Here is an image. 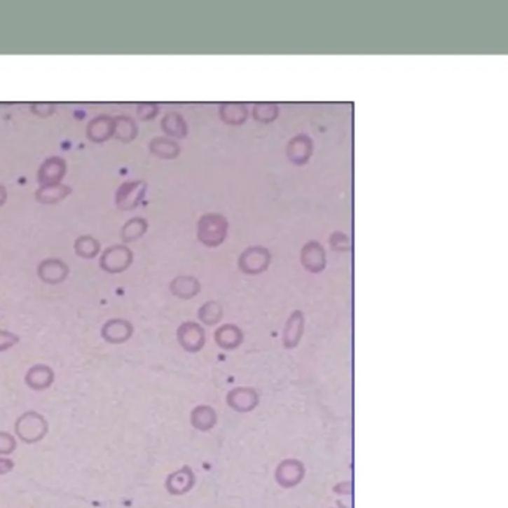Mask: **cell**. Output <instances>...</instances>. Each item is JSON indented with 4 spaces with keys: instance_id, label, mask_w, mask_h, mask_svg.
Wrapping results in <instances>:
<instances>
[{
    "instance_id": "6da1fadb",
    "label": "cell",
    "mask_w": 508,
    "mask_h": 508,
    "mask_svg": "<svg viewBox=\"0 0 508 508\" xmlns=\"http://www.w3.org/2000/svg\"><path fill=\"white\" fill-rule=\"evenodd\" d=\"M228 233V221L221 214H205L197 224V239L207 247L224 243Z\"/></svg>"
},
{
    "instance_id": "7a4b0ae2",
    "label": "cell",
    "mask_w": 508,
    "mask_h": 508,
    "mask_svg": "<svg viewBox=\"0 0 508 508\" xmlns=\"http://www.w3.org/2000/svg\"><path fill=\"white\" fill-rule=\"evenodd\" d=\"M48 432V422L38 411H26L15 422V434L26 444L41 441Z\"/></svg>"
},
{
    "instance_id": "3957f363",
    "label": "cell",
    "mask_w": 508,
    "mask_h": 508,
    "mask_svg": "<svg viewBox=\"0 0 508 508\" xmlns=\"http://www.w3.org/2000/svg\"><path fill=\"white\" fill-rule=\"evenodd\" d=\"M133 264V252L125 245H114L100 256V268L109 275H118Z\"/></svg>"
},
{
    "instance_id": "277c9868",
    "label": "cell",
    "mask_w": 508,
    "mask_h": 508,
    "mask_svg": "<svg viewBox=\"0 0 508 508\" xmlns=\"http://www.w3.org/2000/svg\"><path fill=\"white\" fill-rule=\"evenodd\" d=\"M271 263V254L264 246H251L245 249L239 258V268L242 273L256 276L268 268Z\"/></svg>"
},
{
    "instance_id": "5b68a950",
    "label": "cell",
    "mask_w": 508,
    "mask_h": 508,
    "mask_svg": "<svg viewBox=\"0 0 508 508\" xmlns=\"http://www.w3.org/2000/svg\"><path fill=\"white\" fill-rule=\"evenodd\" d=\"M146 191H148V184L145 181L124 182L116 190L115 205L123 212L135 210L142 203V200L145 198Z\"/></svg>"
},
{
    "instance_id": "8992f818",
    "label": "cell",
    "mask_w": 508,
    "mask_h": 508,
    "mask_svg": "<svg viewBox=\"0 0 508 508\" xmlns=\"http://www.w3.org/2000/svg\"><path fill=\"white\" fill-rule=\"evenodd\" d=\"M178 341L186 352H200L206 343V334L202 325L197 322H184L178 328Z\"/></svg>"
},
{
    "instance_id": "52a82bcc",
    "label": "cell",
    "mask_w": 508,
    "mask_h": 508,
    "mask_svg": "<svg viewBox=\"0 0 508 508\" xmlns=\"http://www.w3.org/2000/svg\"><path fill=\"white\" fill-rule=\"evenodd\" d=\"M301 266L310 273H322L327 267V254L324 246L316 240L307 242L301 249Z\"/></svg>"
},
{
    "instance_id": "ba28073f",
    "label": "cell",
    "mask_w": 508,
    "mask_h": 508,
    "mask_svg": "<svg viewBox=\"0 0 508 508\" xmlns=\"http://www.w3.org/2000/svg\"><path fill=\"white\" fill-rule=\"evenodd\" d=\"M135 328L127 319L115 317L102 327V337L111 345H121L132 338Z\"/></svg>"
},
{
    "instance_id": "9c48e42d",
    "label": "cell",
    "mask_w": 508,
    "mask_h": 508,
    "mask_svg": "<svg viewBox=\"0 0 508 508\" xmlns=\"http://www.w3.org/2000/svg\"><path fill=\"white\" fill-rule=\"evenodd\" d=\"M67 170V164L62 157L46 158L38 169L36 179L41 185H57L62 184Z\"/></svg>"
},
{
    "instance_id": "30bf717a",
    "label": "cell",
    "mask_w": 508,
    "mask_h": 508,
    "mask_svg": "<svg viewBox=\"0 0 508 508\" xmlns=\"http://www.w3.org/2000/svg\"><path fill=\"white\" fill-rule=\"evenodd\" d=\"M313 156V142L307 135L292 137L287 145V157L294 165H306Z\"/></svg>"
},
{
    "instance_id": "8fae6325",
    "label": "cell",
    "mask_w": 508,
    "mask_h": 508,
    "mask_svg": "<svg viewBox=\"0 0 508 508\" xmlns=\"http://www.w3.org/2000/svg\"><path fill=\"white\" fill-rule=\"evenodd\" d=\"M38 276L48 285H58L67 279L69 267L58 258H48L38 266Z\"/></svg>"
},
{
    "instance_id": "7c38bea8",
    "label": "cell",
    "mask_w": 508,
    "mask_h": 508,
    "mask_svg": "<svg viewBox=\"0 0 508 508\" xmlns=\"http://www.w3.org/2000/svg\"><path fill=\"white\" fill-rule=\"evenodd\" d=\"M227 403L234 411L247 413L259 404V397L252 387H235L228 392Z\"/></svg>"
},
{
    "instance_id": "4fadbf2b",
    "label": "cell",
    "mask_w": 508,
    "mask_h": 508,
    "mask_svg": "<svg viewBox=\"0 0 508 508\" xmlns=\"http://www.w3.org/2000/svg\"><path fill=\"white\" fill-rule=\"evenodd\" d=\"M304 325H306V317L303 312L294 310L288 317L285 329H283V336H282L283 346L287 349L297 348L304 334Z\"/></svg>"
},
{
    "instance_id": "5bb4252c",
    "label": "cell",
    "mask_w": 508,
    "mask_h": 508,
    "mask_svg": "<svg viewBox=\"0 0 508 508\" xmlns=\"http://www.w3.org/2000/svg\"><path fill=\"white\" fill-rule=\"evenodd\" d=\"M87 137L92 144H104L114 137V118L109 115H99L88 123Z\"/></svg>"
},
{
    "instance_id": "9a60e30c",
    "label": "cell",
    "mask_w": 508,
    "mask_h": 508,
    "mask_svg": "<svg viewBox=\"0 0 508 508\" xmlns=\"http://www.w3.org/2000/svg\"><path fill=\"white\" fill-rule=\"evenodd\" d=\"M55 379L54 370L45 364H36L26 374V385L33 391H45L48 389Z\"/></svg>"
},
{
    "instance_id": "2e32d148",
    "label": "cell",
    "mask_w": 508,
    "mask_h": 508,
    "mask_svg": "<svg viewBox=\"0 0 508 508\" xmlns=\"http://www.w3.org/2000/svg\"><path fill=\"white\" fill-rule=\"evenodd\" d=\"M70 194H72V188L64 184L41 185L34 193V198L41 205H57L62 203Z\"/></svg>"
},
{
    "instance_id": "e0dca14e",
    "label": "cell",
    "mask_w": 508,
    "mask_h": 508,
    "mask_svg": "<svg viewBox=\"0 0 508 508\" xmlns=\"http://www.w3.org/2000/svg\"><path fill=\"white\" fill-rule=\"evenodd\" d=\"M215 341L221 349L234 350L242 345L243 333L238 325L226 324L215 331Z\"/></svg>"
},
{
    "instance_id": "ac0fdd59",
    "label": "cell",
    "mask_w": 508,
    "mask_h": 508,
    "mask_svg": "<svg viewBox=\"0 0 508 508\" xmlns=\"http://www.w3.org/2000/svg\"><path fill=\"white\" fill-rule=\"evenodd\" d=\"M202 289V285L194 276H176L170 282V292L181 300H191Z\"/></svg>"
},
{
    "instance_id": "d6986e66",
    "label": "cell",
    "mask_w": 508,
    "mask_h": 508,
    "mask_svg": "<svg viewBox=\"0 0 508 508\" xmlns=\"http://www.w3.org/2000/svg\"><path fill=\"white\" fill-rule=\"evenodd\" d=\"M249 111L245 103H222L219 106V118L227 125H242L246 123Z\"/></svg>"
},
{
    "instance_id": "ffe728a7",
    "label": "cell",
    "mask_w": 508,
    "mask_h": 508,
    "mask_svg": "<svg viewBox=\"0 0 508 508\" xmlns=\"http://www.w3.org/2000/svg\"><path fill=\"white\" fill-rule=\"evenodd\" d=\"M152 156L163 160H174L181 156V146L176 140L169 137H153L149 142Z\"/></svg>"
},
{
    "instance_id": "44dd1931",
    "label": "cell",
    "mask_w": 508,
    "mask_h": 508,
    "mask_svg": "<svg viewBox=\"0 0 508 508\" xmlns=\"http://www.w3.org/2000/svg\"><path fill=\"white\" fill-rule=\"evenodd\" d=\"M194 484V474L193 471L184 467L182 469L173 472L167 477V481H165V488L172 493V495H182L186 493L193 488Z\"/></svg>"
},
{
    "instance_id": "7402d4cb",
    "label": "cell",
    "mask_w": 508,
    "mask_h": 508,
    "mask_svg": "<svg viewBox=\"0 0 508 508\" xmlns=\"http://www.w3.org/2000/svg\"><path fill=\"white\" fill-rule=\"evenodd\" d=\"M161 130L172 139H185L188 136V124L178 112H169L163 116Z\"/></svg>"
},
{
    "instance_id": "603a6c76",
    "label": "cell",
    "mask_w": 508,
    "mask_h": 508,
    "mask_svg": "<svg viewBox=\"0 0 508 508\" xmlns=\"http://www.w3.org/2000/svg\"><path fill=\"white\" fill-rule=\"evenodd\" d=\"M139 128L132 116L120 115L114 118V137L123 144H130L137 137Z\"/></svg>"
},
{
    "instance_id": "cb8c5ba5",
    "label": "cell",
    "mask_w": 508,
    "mask_h": 508,
    "mask_svg": "<svg viewBox=\"0 0 508 508\" xmlns=\"http://www.w3.org/2000/svg\"><path fill=\"white\" fill-rule=\"evenodd\" d=\"M217 413L209 406H197L191 411V425L198 431H209L215 427Z\"/></svg>"
},
{
    "instance_id": "d4e9b609",
    "label": "cell",
    "mask_w": 508,
    "mask_h": 508,
    "mask_svg": "<svg viewBox=\"0 0 508 508\" xmlns=\"http://www.w3.org/2000/svg\"><path fill=\"white\" fill-rule=\"evenodd\" d=\"M303 477V465L298 460H285L277 469V480L283 486H294Z\"/></svg>"
},
{
    "instance_id": "484cf974",
    "label": "cell",
    "mask_w": 508,
    "mask_h": 508,
    "mask_svg": "<svg viewBox=\"0 0 508 508\" xmlns=\"http://www.w3.org/2000/svg\"><path fill=\"white\" fill-rule=\"evenodd\" d=\"M148 231V221L145 218H132L128 219L123 228H121V239L124 243H132L144 238L145 233Z\"/></svg>"
},
{
    "instance_id": "4316f807",
    "label": "cell",
    "mask_w": 508,
    "mask_h": 508,
    "mask_svg": "<svg viewBox=\"0 0 508 508\" xmlns=\"http://www.w3.org/2000/svg\"><path fill=\"white\" fill-rule=\"evenodd\" d=\"M75 254L84 259L96 258L100 252V242L92 235H81L75 240Z\"/></svg>"
},
{
    "instance_id": "83f0119b",
    "label": "cell",
    "mask_w": 508,
    "mask_h": 508,
    "mask_svg": "<svg viewBox=\"0 0 508 508\" xmlns=\"http://www.w3.org/2000/svg\"><path fill=\"white\" fill-rule=\"evenodd\" d=\"M224 316V309L218 301H207L198 309V319L205 325H217Z\"/></svg>"
},
{
    "instance_id": "f1b7e54d",
    "label": "cell",
    "mask_w": 508,
    "mask_h": 508,
    "mask_svg": "<svg viewBox=\"0 0 508 508\" xmlns=\"http://www.w3.org/2000/svg\"><path fill=\"white\" fill-rule=\"evenodd\" d=\"M254 120L261 124H270L277 120L279 106L276 103H256L252 109Z\"/></svg>"
},
{
    "instance_id": "f546056e",
    "label": "cell",
    "mask_w": 508,
    "mask_h": 508,
    "mask_svg": "<svg viewBox=\"0 0 508 508\" xmlns=\"http://www.w3.org/2000/svg\"><path fill=\"white\" fill-rule=\"evenodd\" d=\"M329 245H331V249L336 252H349L352 249L350 239L341 231H334L329 235Z\"/></svg>"
},
{
    "instance_id": "4dcf8cb0",
    "label": "cell",
    "mask_w": 508,
    "mask_h": 508,
    "mask_svg": "<svg viewBox=\"0 0 508 508\" xmlns=\"http://www.w3.org/2000/svg\"><path fill=\"white\" fill-rule=\"evenodd\" d=\"M158 111H160V108L157 103H140L136 108V114L139 116V120H142V121L156 120Z\"/></svg>"
},
{
    "instance_id": "1f68e13d",
    "label": "cell",
    "mask_w": 508,
    "mask_h": 508,
    "mask_svg": "<svg viewBox=\"0 0 508 508\" xmlns=\"http://www.w3.org/2000/svg\"><path fill=\"white\" fill-rule=\"evenodd\" d=\"M17 448V440L13 434L0 431V456H8L14 453Z\"/></svg>"
},
{
    "instance_id": "d6a6232c",
    "label": "cell",
    "mask_w": 508,
    "mask_h": 508,
    "mask_svg": "<svg viewBox=\"0 0 508 508\" xmlns=\"http://www.w3.org/2000/svg\"><path fill=\"white\" fill-rule=\"evenodd\" d=\"M57 109L54 103H34L30 106V111L33 115L41 116V118H48L53 116Z\"/></svg>"
},
{
    "instance_id": "836d02e7",
    "label": "cell",
    "mask_w": 508,
    "mask_h": 508,
    "mask_svg": "<svg viewBox=\"0 0 508 508\" xmlns=\"http://www.w3.org/2000/svg\"><path fill=\"white\" fill-rule=\"evenodd\" d=\"M18 341L20 338L14 333H9L6 329H0V352H5L15 346Z\"/></svg>"
},
{
    "instance_id": "e575fe53",
    "label": "cell",
    "mask_w": 508,
    "mask_h": 508,
    "mask_svg": "<svg viewBox=\"0 0 508 508\" xmlns=\"http://www.w3.org/2000/svg\"><path fill=\"white\" fill-rule=\"evenodd\" d=\"M14 469V460L0 456V476H5Z\"/></svg>"
},
{
    "instance_id": "d590c367",
    "label": "cell",
    "mask_w": 508,
    "mask_h": 508,
    "mask_svg": "<svg viewBox=\"0 0 508 508\" xmlns=\"http://www.w3.org/2000/svg\"><path fill=\"white\" fill-rule=\"evenodd\" d=\"M6 198H8L6 188L4 185H0V206H4L6 203Z\"/></svg>"
}]
</instances>
